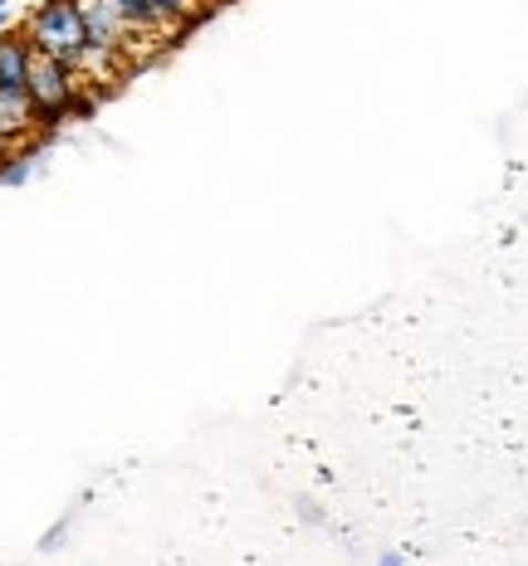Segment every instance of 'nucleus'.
<instances>
[{"mask_svg": "<svg viewBox=\"0 0 528 566\" xmlns=\"http://www.w3.org/2000/svg\"><path fill=\"white\" fill-rule=\"evenodd\" d=\"M20 30H25L34 54H50V59H59V64L79 69V74L93 84V44H89L79 0H40Z\"/></svg>", "mask_w": 528, "mask_h": 566, "instance_id": "obj_1", "label": "nucleus"}, {"mask_svg": "<svg viewBox=\"0 0 528 566\" xmlns=\"http://www.w3.org/2000/svg\"><path fill=\"white\" fill-rule=\"evenodd\" d=\"M30 108H34V123L40 127H59L64 117L89 113L93 108L89 78L79 74V69L50 59V54H34V64H30Z\"/></svg>", "mask_w": 528, "mask_h": 566, "instance_id": "obj_2", "label": "nucleus"}, {"mask_svg": "<svg viewBox=\"0 0 528 566\" xmlns=\"http://www.w3.org/2000/svg\"><path fill=\"white\" fill-rule=\"evenodd\" d=\"M377 566H406V562H402V557H382Z\"/></svg>", "mask_w": 528, "mask_h": 566, "instance_id": "obj_5", "label": "nucleus"}, {"mask_svg": "<svg viewBox=\"0 0 528 566\" xmlns=\"http://www.w3.org/2000/svg\"><path fill=\"white\" fill-rule=\"evenodd\" d=\"M113 6H117V15L137 30V40H162V44L176 40V34L167 30V20L152 10V0H113Z\"/></svg>", "mask_w": 528, "mask_h": 566, "instance_id": "obj_3", "label": "nucleus"}, {"mask_svg": "<svg viewBox=\"0 0 528 566\" xmlns=\"http://www.w3.org/2000/svg\"><path fill=\"white\" fill-rule=\"evenodd\" d=\"M152 10H157V15L167 20V30H172V34H182V30L201 25L206 10H210V0H152Z\"/></svg>", "mask_w": 528, "mask_h": 566, "instance_id": "obj_4", "label": "nucleus"}, {"mask_svg": "<svg viewBox=\"0 0 528 566\" xmlns=\"http://www.w3.org/2000/svg\"><path fill=\"white\" fill-rule=\"evenodd\" d=\"M210 6H216V0H210Z\"/></svg>", "mask_w": 528, "mask_h": 566, "instance_id": "obj_6", "label": "nucleus"}]
</instances>
